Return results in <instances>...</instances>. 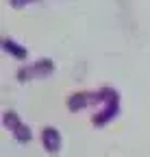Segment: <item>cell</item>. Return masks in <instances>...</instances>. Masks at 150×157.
Masks as SVG:
<instances>
[{"label": "cell", "mask_w": 150, "mask_h": 157, "mask_svg": "<svg viewBox=\"0 0 150 157\" xmlns=\"http://www.w3.org/2000/svg\"><path fill=\"white\" fill-rule=\"evenodd\" d=\"M54 72V63L50 59H39V61H35L33 66H26L22 70H17V81L20 83H26V81H33V78H46L48 74Z\"/></svg>", "instance_id": "1"}, {"label": "cell", "mask_w": 150, "mask_h": 157, "mask_svg": "<svg viewBox=\"0 0 150 157\" xmlns=\"http://www.w3.org/2000/svg\"><path fill=\"white\" fill-rule=\"evenodd\" d=\"M96 103H102L100 101V92H79V94H72L68 98V107L70 111H81L85 107H91Z\"/></svg>", "instance_id": "2"}, {"label": "cell", "mask_w": 150, "mask_h": 157, "mask_svg": "<svg viewBox=\"0 0 150 157\" xmlns=\"http://www.w3.org/2000/svg\"><path fill=\"white\" fill-rule=\"evenodd\" d=\"M118 111H120V101L104 103V107H102L98 113H93V118H91L93 127H104V124H109V122L118 116Z\"/></svg>", "instance_id": "3"}, {"label": "cell", "mask_w": 150, "mask_h": 157, "mask_svg": "<svg viewBox=\"0 0 150 157\" xmlns=\"http://www.w3.org/2000/svg\"><path fill=\"white\" fill-rule=\"evenodd\" d=\"M42 144L46 148V153H59L61 151V133L54 129V127H46L42 131Z\"/></svg>", "instance_id": "4"}, {"label": "cell", "mask_w": 150, "mask_h": 157, "mask_svg": "<svg viewBox=\"0 0 150 157\" xmlns=\"http://www.w3.org/2000/svg\"><path fill=\"white\" fill-rule=\"evenodd\" d=\"M2 48H5L11 57H15L17 61H26V59H28V50H26L24 46H20L17 42H13V39H9V37L2 39Z\"/></svg>", "instance_id": "5"}, {"label": "cell", "mask_w": 150, "mask_h": 157, "mask_svg": "<svg viewBox=\"0 0 150 157\" xmlns=\"http://www.w3.org/2000/svg\"><path fill=\"white\" fill-rule=\"evenodd\" d=\"M11 133H13L15 140H17V142H22V144H26V142H31V140H33V131H31L24 122L15 124V127L11 129Z\"/></svg>", "instance_id": "6"}, {"label": "cell", "mask_w": 150, "mask_h": 157, "mask_svg": "<svg viewBox=\"0 0 150 157\" xmlns=\"http://www.w3.org/2000/svg\"><path fill=\"white\" fill-rule=\"evenodd\" d=\"M22 120H20V116H17V113H13V111H5V116H2V124L11 131L15 124H20Z\"/></svg>", "instance_id": "7"}, {"label": "cell", "mask_w": 150, "mask_h": 157, "mask_svg": "<svg viewBox=\"0 0 150 157\" xmlns=\"http://www.w3.org/2000/svg\"><path fill=\"white\" fill-rule=\"evenodd\" d=\"M31 2H37V0H9V5H11L13 9H24V7H28Z\"/></svg>", "instance_id": "8"}]
</instances>
